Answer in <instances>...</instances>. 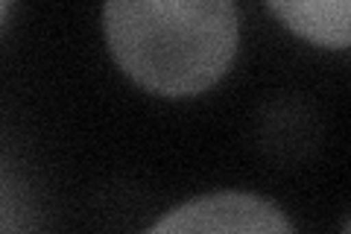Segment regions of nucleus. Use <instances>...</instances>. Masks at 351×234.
<instances>
[{
	"label": "nucleus",
	"mask_w": 351,
	"mask_h": 234,
	"mask_svg": "<svg viewBox=\"0 0 351 234\" xmlns=\"http://www.w3.org/2000/svg\"><path fill=\"white\" fill-rule=\"evenodd\" d=\"M269 12H276L295 36H302L313 44L334 50L348 47V15L351 6L348 0H269Z\"/></svg>",
	"instance_id": "nucleus-3"
},
{
	"label": "nucleus",
	"mask_w": 351,
	"mask_h": 234,
	"mask_svg": "<svg viewBox=\"0 0 351 234\" xmlns=\"http://www.w3.org/2000/svg\"><path fill=\"white\" fill-rule=\"evenodd\" d=\"M6 12H9V3H6V0H0V24L6 21Z\"/></svg>",
	"instance_id": "nucleus-4"
},
{
	"label": "nucleus",
	"mask_w": 351,
	"mask_h": 234,
	"mask_svg": "<svg viewBox=\"0 0 351 234\" xmlns=\"http://www.w3.org/2000/svg\"><path fill=\"white\" fill-rule=\"evenodd\" d=\"M346 234H348V226H346Z\"/></svg>",
	"instance_id": "nucleus-5"
},
{
	"label": "nucleus",
	"mask_w": 351,
	"mask_h": 234,
	"mask_svg": "<svg viewBox=\"0 0 351 234\" xmlns=\"http://www.w3.org/2000/svg\"><path fill=\"white\" fill-rule=\"evenodd\" d=\"M103 24L114 62L158 97L208 91L240 41V15L228 0H112Z\"/></svg>",
	"instance_id": "nucleus-1"
},
{
	"label": "nucleus",
	"mask_w": 351,
	"mask_h": 234,
	"mask_svg": "<svg viewBox=\"0 0 351 234\" xmlns=\"http://www.w3.org/2000/svg\"><path fill=\"white\" fill-rule=\"evenodd\" d=\"M147 234H295V229L269 199L223 191L167 211Z\"/></svg>",
	"instance_id": "nucleus-2"
}]
</instances>
